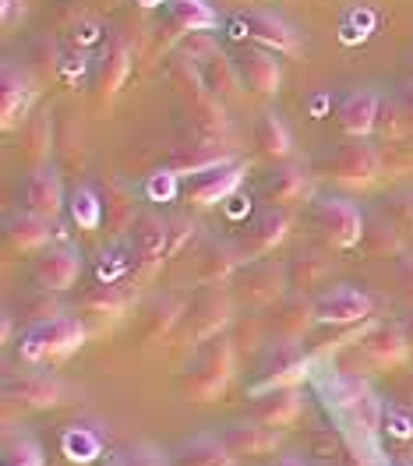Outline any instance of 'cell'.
Returning <instances> with one entry per match:
<instances>
[{
	"mask_svg": "<svg viewBox=\"0 0 413 466\" xmlns=\"http://www.w3.org/2000/svg\"><path fill=\"white\" fill-rule=\"evenodd\" d=\"M86 343V325L71 315H57V319H39L25 329V336L18 339V353L22 360L39 364L50 357H67Z\"/></svg>",
	"mask_w": 413,
	"mask_h": 466,
	"instance_id": "obj_1",
	"label": "cell"
},
{
	"mask_svg": "<svg viewBox=\"0 0 413 466\" xmlns=\"http://www.w3.org/2000/svg\"><path fill=\"white\" fill-rule=\"evenodd\" d=\"M230 379H234V347L227 339H208L184 379V396L191 403H212L216 396L227 392Z\"/></svg>",
	"mask_w": 413,
	"mask_h": 466,
	"instance_id": "obj_2",
	"label": "cell"
},
{
	"mask_svg": "<svg viewBox=\"0 0 413 466\" xmlns=\"http://www.w3.org/2000/svg\"><path fill=\"white\" fill-rule=\"evenodd\" d=\"M311 223L315 230H322L332 248H354L364 240V230H368L360 208L347 198H318L311 205Z\"/></svg>",
	"mask_w": 413,
	"mask_h": 466,
	"instance_id": "obj_3",
	"label": "cell"
},
{
	"mask_svg": "<svg viewBox=\"0 0 413 466\" xmlns=\"http://www.w3.org/2000/svg\"><path fill=\"white\" fill-rule=\"evenodd\" d=\"M240 180H244V163L240 159H219V163H212L206 170L187 177L184 198L191 205H198V208H208V205L227 202L240 187Z\"/></svg>",
	"mask_w": 413,
	"mask_h": 466,
	"instance_id": "obj_4",
	"label": "cell"
},
{
	"mask_svg": "<svg viewBox=\"0 0 413 466\" xmlns=\"http://www.w3.org/2000/svg\"><path fill=\"white\" fill-rule=\"evenodd\" d=\"M371 315V297L354 283H332L315 297V319L325 325H354Z\"/></svg>",
	"mask_w": 413,
	"mask_h": 466,
	"instance_id": "obj_5",
	"label": "cell"
},
{
	"mask_svg": "<svg viewBox=\"0 0 413 466\" xmlns=\"http://www.w3.org/2000/svg\"><path fill=\"white\" fill-rule=\"evenodd\" d=\"M307 357L297 347V339H279L272 343L262 360V389H283V385H297L307 379Z\"/></svg>",
	"mask_w": 413,
	"mask_h": 466,
	"instance_id": "obj_6",
	"label": "cell"
},
{
	"mask_svg": "<svg viewBox=\"0 0 413 466\" xmlns=\"http://www.w3.org/2000/svg\"><path fill=\"white\" fill-rule=\"evenodd\" d=\"M328 170L339 184H350V187H368L378 170H382V159L371 146H364L360 138H354L350 146H343L332 159H328Z\"/></svg>",
	"mask_w": 413,
	"mask_h": 466,
	"instance_id": "obj_7",
	"label": "cell"
},
{
	"mask_svg": "<svg viewBox=\"0 0 413 466\" xmlns=\"http://www.w3.org/2000/svg\"><path fill=\"white\" fill-rule=\"evenodd\" d=\"M304 413V396L297 392V385H283V389H266L255 407H251V420L268 424V428H294Z\"/></svg>",
	"mask_w": 413,
	"mask_h": 466,
	"instance_id": "obj_8",
	"label": "cell"
},
{
	"mask_svg": "<svg viewBox=\"0 0 413 466\" xmlns=\"http://www.w3.org/2000/svg\"><path fill=\"white\" fill-rule=\"evenodd\" d=\"M378 114H382V99L375 88H354L343 96L339 103V127L350 138H364L378 127Z\"/></svg>",
	"mask_w": 413,
	"mask_h": 466,
	"instance_id": "obj_9",
	"label": "cell"
},
{
	"mask_svg": "<svg viewBox=\"0 0 413 466\" xmlns=\"http://www.w3.org/2000/svg\"><path fill=\"white\" fill-rule=\"evenodd\" d=\"M35 283L43 290H67L82 276V255L75 248H50L35 258Z\"/></svg>",
	"mask_w": 413,
	"mask_h": 466,
	"instance_id": "obj_10",
	"label": "cell"
},
{
	"mask_svg": "<svg viewBox=\"0 0 413 466\" xmlns=\"http://www.w3.org/2000/svg\"><path fill=\"white\" fill-rule=\"evenodd\" d=\"M223 445L234 452L237 460H255V456H268L279 449V431L268 428V424H258V420H244V424H230L223 431Z\"/></svg>",
	"mask_w": 413,
	"mask_h": 466,
	"instance_id": "obj_11",
	"label": "cell"
},
{
	"mask_svg": "<svg viewBox=\"0 0 413 466\" xmlns=\"http://www.w3.org/2000/svg\"><path fill=\"white\" fill-rule=\"evenodd\" d=\"M240 25L247 29V35L258 43V46H268L276 54H297L300 43H297V32L272 11H247L240 18Z\"/></svg>",
	"mask_w": 413,
	"mask_h": 466,
	"instance_id": "obj_12",
	"label": "cell"
},
{
	"mask_svg": "<svg viewBox=\"0 0 413 466\" xmlns=\"http://www.w3.org/2000/svg\"><path fill=\"white\" fill-rule=\"evenodd\" d=\"M4 396H7L11 403H22V407H29V410H46V407H57L64 389H60L57 379L29 371V375H18V379H7Z\"/></svg>",
	"mask_w": 413,
	"mask_h": 466,
	"instance_id": "obj_13",
	"label": "cell"
},
{
	"mask_svg": "<svg viewBox=\"0 0 413 466\" xmlns=\"http://www.w3.org/2000/svg\"><path fill=\"white\" fill-rule=\"evenodd\" d=\"M237 71H240L244 86L262 92V96H272V92L279 88V78H283L276 54H268L262 46H244V50L237 54Z\"/></svg>",
	"mask_w": 413,
	"mask_h": 466,
	"instance_id": "obj_14",
	"label": "cell"
},
{
	"mask_svg": "<svg viewBox=\"0 0 413 466\" xmlns=\"http://www.w3.org/2000/svg\"><path fill=\"white\" fill-rule=\"evenodd\" d=\"M22 198H25V208L35 212V216H46V219H57L64 212V191H60V180L54 170L39 167L25 177V187H22Z\"/></svg>",
	"mask_w": 413,
	"mask_h": 466,
	"instance_id": "obj_15",
	"label": "cell"
},
{
	"mask_svg": "<svg viewBox=\"0 0 413 466\" xmlns=\"http://www.w3.org/2000/svg\"><path fill=\"white\" fill-rule=\"evenodd\" d=\"M407 332L403 329H396V325H378V329H371L364 339H360V353L375 364V368H392V364H399L403 357H407Z\"/></svg>",
	"mask_w": 413,
	"mask_h": 466,
	"instance_id": "obj_16",
	"label": "cell"
},
{
	"mask_svg": "<svg viewBox=\"0 0 413 466\" xmlns=\"http://www.w3.org/2000/svg\"><path fill=\"white\" fill-rule=\"evenodd\" d=\"M50 223L54 219H46V216H35V212H15V216H7V223H4V233H7V240H11V248L15 251H39V248H46L50 244Z\"/></svg>",
	"mask_w": 413,
	"mask_h": 466,
	"instance_id": "obj_17",
	"label": "cell"
},
{
	"mask_svg": "<svg viewBox=\"0 0 413 466\" xmlns=\"http://www.w3.org/2000/svg\"><path fill=\"white\" fill-rule=\"evenodd\" d=\"M32 103V82L25 71H18L15 64L4 67V88H0V114H4V127H18Z\"/></svg>",
	"mask_w": 413,
	"mask_h": 466,
	"instance_id": "obj_18",
	"label": "cell"
},
{
	"mask_svg": "<svg viewBox=\"0 0 413 466\" xmlns=\"http://www.w3.org/2000/svg\"><path fill=\"white\" fill-rule=\"evenodd\" d=\"M287 230H290V212L279 208V205H268L266 212H258L255 223L247 227V240H244V244H247V251L266 255L276 244L287 240Z\"/></svg>",
	"mask_w": 413,
	"mask_h": 466,
	"instance_id": "obj_19",
	"label": "cell"
},
{
	"mask_svg": "<svg viewBox=\"0 0 413 466\" xmlns=\"http://www.w3.org/2000/svg\"><path fill=\"white\" fill-rule=\"evenodd\" d=\"M166 240H170V223L163 216H142L135 223V251L146 265H156L166 251Z\"/></svg>",
	"mask_w": 413,
	"mask_h": 466,
	"instance_id": "obj_20",
	"label": "cell"
},
{
	"mask_svg": "<svg viewBox=\"0 0 413 466\" xmlns=\"http://www.w3.org/2000/svg\"><path fill=\"white\" fill-rule=\"evenodd\" d=\"M311 195V184L300 170H276L266 180V198L279 208H294Z\"/></svg>",
	"mask_w": 413,
	"mask_h": 466,
	"instance_id": "obj_21",
	"label": "cell"
},
{
	"mask_svg": "<svg viewBox=\"0 0 413 466\" xmlns=\"http://www.w3.org/2000/svg\"><path fill=\"white\" fill-rule=\"evenodd\" d=\"M60 452L67 456V463L89 466L103 456V438L92 428H82V424H71L64 435H60Z\"/></svg>",
	"mask_w": 413,
	"mask_h": 466,
	"instance_id": "obj_22",
	"label": "cell"
},
{
	"mask_svg": "<svg viewBox=\"0 0 413 466\" xmlns=\"http://www.w3.org/2000/svg\"><path fill=\"white\" fill-rule=\"evenodd\" d=\"M234 452L223 445V438H195L177 452L174 466H234Z\"/></svg>",
	"mask_w": 413,
	"mask_h": 466,
	"instance_id": "obj_23",
	"label": "cell"
},
{
	"mask_svg": "<svg viewBox=\"0 0 413 466\" xmlns=\"http://www.w3.org/2000/svg\"><path fill=\"white\" fill-rule=\"evenodd\" d=\"M311 321H315V300L287 297L276 308V332H279V339H300Z\"/></svg>",
	"mask_w": 413,
	"mask_h": 466,
	"instance_id": "obj_24",
	"label": "cell"
},
{
	"mask_svg": "<svg viewBox=\"0 0 413 466\" xmlns=\"http://www.w3.org/2000/svg\"><path fill=\"white\" fill-rule=\"evenodd\" d=\"M283 283H287V276L272 262H262L255 265V268H247V276H244V297L251 304H272L283 293Z\"/></svg>",
	"mask_w": 413,
	"mask_h": 466,
	"instance_id": "obj_25",
	"label": "cell"
},
{
	"mask_svg": "<svg viewBox=\"0 0 413 466\" xmlns=\"http://www.w3.org/2000/svg\"><path fill=\"white\" fill-rule=\"evenodd\" d=\"M170 18L184 32H208L219 25V15L206 0H170Z\"/></svg>",
	"mask_w": 413,
	"mask_h": 466,
	"instance_id": "obj_26",
	"label": "cell"
},
{
	"mask_svg": "<svg viewBox=\"0 0 413 466\" xmlns=\"http://www.w3.org/2000/svg\"><path fill=\"white\" fill-rule=\"evenodd\" d=\"M230 308H227V300L219 297V293H206L198 304H195V315H191V329H195V336L198 339H212L223 325H227V315Z\"/></svg>",
	"mask_w": 413,
	"mask_h": 466,
	"instance_id": "obj_27",
	"label": "cell"
},
{
	"mask_svg": "<svg viewBox=\"0 0 413 466\" xmlns=\"http://www.w3.org/2000/svg\"><path fill=\"white\" fill-rule=\"evenodd\" d=\"M67 212H71V223L86 233L99 230V223H103V216H106V208H103L99 195H96L92 187H75L71 198H67Z\"/></svg>",
	"mask_w": 413,
	"mask_h": 466,
	"instance_id": "obj_28",
	"label": "cell"
},
{
	"mask_svg": "<svg viewBox=\"0 0 413 466\" xmlns=\"http://www.w3.org/2000/svg\"><path fill=\"white\" fill-rule=\"evenodd\" d=\"M328 272H332L328 258H318L315 251H300L290 262V268H287V279L294 287H300V290H311V287H318V283L328 279Z\"/></svg>",
	"mask_w": 413,
	"mask_h": 466,
	"instance_id": "obj_29",
	"label": "cell"
},
{
	"mask_svg": "<svg viewBox=\"0 0 413 466\" xmlns=\"http://www.w3.org/2000/svg\"><path fill=\"white\" fill-rule=\"evenodd\" d=\"M255 142H258L262 152L272 156V159H283V156H290V152H294V142H290L287 127H283L272 114L258 116V124H255Z\"/></svg>",
	"mask_w": 413,
	"mask_h": 466,
	"instance_id": "obj_30",
	"label": "cell"
},
{
	"mask_svg": "<svg viewBox=\"0 0 413 466\" xmlns=\"http://www.w3.org/2000/svg\"><path fill=\"white\" fill-rule=\"evenodd\" d=\"M237 262H240V258L234 255V248L212 244L206 255L198 258V276H202V283H227V279L234 276Z\"/></svg>",
	"mask_w": 413,
	"mask_h": 466,
	"instance_id": "obj_31",
	"label": "cell"
},
{
	"mask_svg": "<svg viewBox=\"0 0 413 466\" xmlns=\"http://www.w3.org/2000/svg\"><path fill=\"white\" fill-rule=\"evenodd\" d=\"M127 71H131V46H127L124 39H117L114 50H110L106 60H103L99 88H103V92H117V88L124 86V78H127Z\"/></svg>",
	"mask_w": 413,
	"mask_h": 466,
	"instance_id": "obj_32",
	"label": "cell"
},
{
	"mask_svg": "<svg viewBox=\"0 0 413 466\" xmlns=\"http://www.w3.org/2000/svg\"><path fill=\"white\" fill-rule=\"evenodd\" d=\"M135 255H138L135 248H131V251H127V248H110V251H103V255H99L103 262L96 268L99 283H120V279L131 272V265H135L131 258H135Z\"/></svg>",
	"mask_w": 413,
	"mask_h": 466,
	"instance_id": "obj_33",
	"label": "cell"
},
{
	"mask_svg": "<svg viewBox=\"0 0 413 466\" xmlns=\"http://www.w3.org/2000/svg\"><path fill=\"white\" fill-rule=\"evenodd\" d=\"M127 304V297L120 293V283H99L96 290L86 297V308L96 315H120Z\"/></svg>",
	"mask_w": 413,
	"mask_h": 466,
	"instance_id": "obj_34",
	"label": "cell"
},
{
	"mask_svg": "<svg viewBox=\"0 0 413 466\" xmlns=\"http://www.w3.org/2000/svg\"><path fill=\"white\" fill-rule=\"evenodd\" d=\"M4 466H43V449L32 438H11L4 445Z\"/></svg>",
	"mask_w": 413,
	"mask_h": 466,
	"instance_id": "obj_35",
	"label": "cell"
},
{
	"mask_svg": "<svg viewBox=\"0 0 413 466\" xmlns=\"http://www.w3.org/2000/svg\"><path fill=\"white\" fill-rule=\"evenodd\" d=\"M410 410L413 407H407V403H388V407L382 410V428L392 438H399V441L413 438V413Z\"/></svg>",
	"mask_w": 413,
	"mask_h": 466,
	"instance_id": "obj_36",
	"label": "cell"
},
{
	"mask_svg": "<svg viewBox=\"0 0 413 466\" xmlns=\"http://www.w3.org/2000/svg\"><path fill=\"white\" fill-rule=\"evenodd\" d=\"M311 456L322 460V463H339V456H343V435L332 431V428L315 431L311 435Z\"/></svg>",
	"mask_w": 413,
	"mask_h": 466,
	"instance_id": "obj_37",
	"label": "cell"
},
{
	"mask_svg": "<svg viewBox=\"0 0 413 466\" xmlns=\"http://www.w3.org/2000/svg\"><path fill=\"white\" fill-rule=\"evenodd\" d=\"M177 170H156V174L148 177L146 184V195L152 202H174L180 191V180H177Z\"/></svg>",
	"mask_w": 413,
	"mask_h": 466,
	"instance_id": "obj_38",
	"label": "cell"
},
{
	"mask_svg": "<svg viewBox=\"0 0 413 466\" xmlns=\"http://www.w3.org/2000/svg\"><path fill=\"white\" fill-rule=\"evenodd\" d=\"M385 216H392L396 227L413 230V187L399 191V195H392V198H385Z\"/></svg>",
	"mask_w": 413,
	"mask_h": 466,
	"instance_id": "obj_39",
	"label": "cell"
},
{
	"mask_svg": "<svg viewBox=\"0 0 413 466\" xmlns=\"http://www.w3.org/2000/svg\"><path fill=\"white\" fill-rule=\"evenodd\" d=\"M177 321V304H156L152 311H148V321H146V339H159L170 325Z\"/></svg>",
	"mask_w": 413,
	"mask_h": 466,
	"instance_id": "obj_40",
	"label": "cell"
},
{
	"mask_svg": "<svg viewBox=\"0 0 413 466\" xmlns=\"http://www.w3.org/2000/svg\"><path fill=\"white\" fill-rule=\"evenodd\" d=\"M364 240H368V251L371 255H392V251H399V240H396V230L392 227H385V223H378V227H371V230H364Z\"/></svg>",
	"mask_w": 413,
	"mask_h": 466,
	"instance_id": "obj_41",
	"label": "cell"
},
{
	"mask_svg": "<svg viewBox=\"0 0 413 466\" xmlns=\"http://www.w3.org/2000/svg\"><path fill=\"white\" fill-rule=\"evenodd\" d=\"M32 159H46L50 156V114H39V120L29 127Z\"/></svg>",
	"mask_w": 413,
	"mask_h": 466,
	"instance_id": "obj_42",
	"label": "cell"
},
{
	"mask_svg": "<svg viewBox=\"0 0 413 466\" xmlns=\"http://www.w3.org/2000/svg\"><path fill=\"white\" fill-rule=\"evenodd\" d=\"M120 466H170V463L159 452H152V449H138V452H131Z\"/></svg>",
	"mask_w": 413,
	"mask_h": 466,
	"instance_id": "obj_43",
	"label": "cell"
},
{
	"mask_svg": "<svg viewBox=\"0 0 413 466\" xmlns=\"http://www.w3.org/2000/svg\"><path fill=\"white\" fill-rule=\"evenodd\" d=\"M399 106H403L407 116L413 120V82H407V86L399 88Z\"/></svg>",
	"mask_w": 413,
	"mask_h": 466,
	"instance_id": "obj_44",
	"label": "cell"
},
{
	"mask_svg": "<svg viewBox=\"0 0 413 466\" xmlns=\"http://www.w3.org/2000/svg\"><path fill=\"white\" fill-rule=\"evenodd\" d=\"M399 279H403V287L407 290H413V262L407 258V262H399Z\"/></svg>",
	"mask_w": 413,
	"mask_h": 466,
	"instance_id": "obj_45",
	"label": "cell"
},
{
	"mask_svg": "<svg viewBox=\"0 0 413 466\" xmlns=\"http://www.w3.org/2000/svg\"><path fill=\"white\" fill-rule=\"evenodd\" d=\"M276 466H307V463H304L297 452H287V456H279V460H276Z\"/></svg>",
	"mask_w": 413,
	"mask_h": 466,
	"instance_id": "obj_46",
	"label": "cell"
},
{
	"mask_svg": "<svg viewBox=\"0 0 413 466\" xmlns=\"http://www.w3.org/2000/svg\"><path fill=\"white\" fill-rule=\"evenodd\" d=\"M403 332H407V343H410V350H413V319L407 321V329H403Z\"/></svg>",
	"mask_w": 413,
	"mask_h": 466,
	"instance_id": "obj_47",
	"label": "cell"
},
{
	"mask_svg": "<svg viewBox=\"0 0 413 466\" xmlns=\"http://www.w3.org/2000/svg\"><path fill=\"white\" fill-rule=\"evenodd\" d=\"M138 4H142V7H159L163 0H138Z\"/></svg>",
	"mask_w": 413,
	"mask_h": 466,
	"instance_id": "obj_48",
	"label": "cell"
},
{
	"mask_svg": "<svg viewBox=\"0 0 413 466\" xmlns=\"http://www.w3.org/2000/svg\"><path fill=\"white\" fill-rule=\"evenodd\" d=\"M407 64H410V71H413V46L407 50Z\"/></svg>",
	"mask_w": 413,
	"mask_h": 466,
	"instance_id": "obj_49",
	"label": "cell"
},
{
	"mask_svg": "<svg viewBox=\"0 0 413 466\" xmlns=\"http://www.w3.org/2000/svg\"><path fill=\"white\" fill-rule=\"evenodd\" d=\"M375 466H410V463H375Z\"/></svg>",
	"mask_w": 413,
	"mask_h": 466,
	"instance_id": "obj_50",
	"label": "cell"
}]
</instances>
